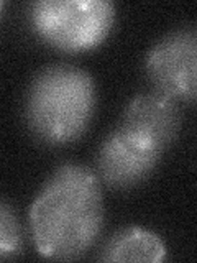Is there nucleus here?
<instances>
[{"label":"nucleus","instance_id":"obj_1","mask_svg":"<svg viewBox=\"0 0 197 263\" xmlns=\"http://www.w3.org/2000/svg\"><path fill=\"white\" fill-rule=\"evenodd\" d=\"M101 179L86 166L66 164L46 181L30 211L31 237L46 258L72 260L101 234Z\"/></svg>","mask_w":197,"mask_h":263},{"label":"nucleus","instance_id":"obj_2","mask_svg":"<svg viewBox=\"0 0 197 263\" xmlns=\"http://www.w3.org/2000/svg\"><path fill=\"white\" fill-rule=\"evenodd\" d=\"M95 107V86L86 71L57 64L41 71L27 97V120L41 142L63 145L86 132Z\"/></svg>","mask_w":197,"mask_h":263},{"label":"nucleus","instance_id":"obj_3","mask_svg":"<svg viewBox=\"0 0 197 263\" xmlns=\"http://www.w3.org/2000/svg\"><path fill=\"white\" fill-rule=\"evenodd\" d=\"M113 20L115 7L104 0H41L31 7V23L38 35L69 53L101 45Z\"/></svg>","mask_w":197,"mask_h":263},{"label":"nucleus","instance_id":"obj_4","mask_svg":"<svg viewBox=\"0 0 197 263\" xmlns=\"http://www.w3.org/2000/svg\"><path fill=\"white\" fill-rule=\"evenodd\" d=\"M146 74L156 92L197 101V28L171 33L146 58Z\"/></svg>","mask_w":197,"mask_h":263},{"label":"nucleus","instance_id":"obj_5","mask_svg":"<svg viewBox=\"0 0 197 263\" xmlns=\"http://www.w3.org/2000/svg\"><path fill=\"white\" fill-rule=\"evenodd\" d=\"M161 155L158 148L140 142L117 127L98 148V178L113 189L136 186L150 176Z\"/></svg>","mask_w":197,"mask_h":263},{"label":"nucleus","instance_id":"obj_6","mask_svg":"<svg viewBox=\"0 0 197 263\" xmlns=\"http://www.w3.org/2000/svg\"><path fill=\"white\" fill-rule=\"evenodd\" d=\"M181 114L174 99L161 92L136 96L123 114L120 130L164 152L176 138Z\"/></svg>","mask_w":197,"mask_h":263},{"label":"nucleus","instance_id":"obj_7","mask_svg":"<svg viewBox=\"0 0 197 263\" xmlns=\"http://www.w3.org/2000/svg\"><path fill=\"white\" fill-rule=\"evenodd\" d=\"M166 255L163 240L148 230L131 227L115 234L101 253L104 261H161Z\"/></svg>","mask_w":197,"mask_h":263},{"label":"nucleus","instance_id":"obj_8","mask_svg":"<svg viewBox=\"0 0 197 263\" xmlns=\"http://www.w3.org/2000/svg\"><path fill=\"white\" fill-rule=\"evenodd\" d=\"M22 234L15 214L4 202L0 208V255L2 258L10 257L20 252Z\"/></svg>","mask_w":197,"mask_h":263}]
</instances>
